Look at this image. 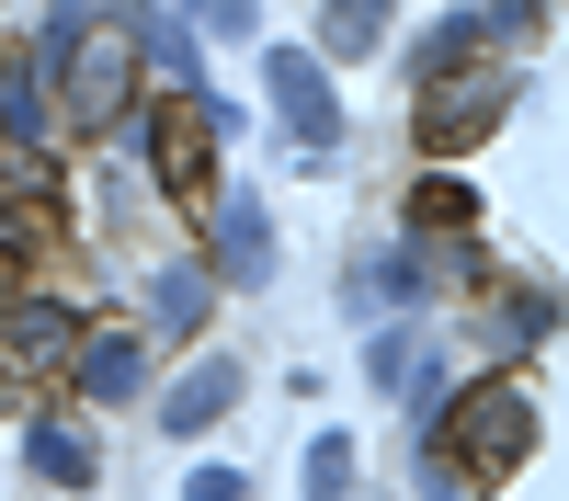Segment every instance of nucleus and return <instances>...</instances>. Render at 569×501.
<instances>
[{
    "mask_svg": "<svg viewBox=\"0 0 569 501\" xmlns=\"http://www.w3.org/2000/svg\"><path fill=\"white\" fill-rule=\"evenodd\" d=\"M433 455H445V468H467V479H512V468L536 455V399L512 388V377L467 388L456 410H433Z\"/></svg>",
    "mask_w": 569,
    "mask_h": 501,
    "instance_id": "obj_1",
    "label": "nucleus"
},
{
    "mask_svg": "<svg viewBox=\"0 0 569 501\" xmlns=\"http://www.w3.org/2000/svg\"><path fill=\"white\" fill-rule=\"evenodd\" d=\"M512 114V80L501 69H433V80H421V103H410V126H421V149H479V137Z\"/></svg>",
    "mask_w": 569,
    "mask_h": 501,
    "instance_id": "obj_2",
    "label": "nucleus"
},
{
    "mask_svg": "<svg viewBox=\"0 0 569 501\" xmlns=\"http://www.w3.org/2000/svg\"><path fill=\"white\" fill-rule=\"evenodd\" d=\"M262 91H273V114L297 149H330L342 137V103H330V69L308 58V46H262Z\"/></svg>",
    "mask_w": 569,
    "mask_h": 501,
    "instance_id": "obj_3",
    "label": "nucleus"
},
{
    "mask_svg": "<svg viewBox=\"0 0 569 501\" xmlns=\"http://www.w3.org/2000/svg\"><path fill=\"white\" fill-rule=\"evenodd\" d=\"M149 171L171 182V194H206V182H217V114H206V91L149 126Z\"/></svg>",
    "mask_w": 569,
    "mask_h": 501,
    "instance_id": "obj_4",
    "label": "nucleus"
},
{
    "mask_svg": "<svg viewBox=\"0 0 569 501\" xmlns=\"http://www.w3.org/2000/svg\"><path fill=\"white\" fill-rule=\"evenodd\" d=\"M80 342V319L58 297H0V364H23V377H58Z\"/></svg>",
    "mask_w": 569,
    "mask_h": 501,
    "instance_id": "obj_5",
    "label": "nucleus"
},
{
    "mask_svg": "<svg viewBox=\"0 0 569 501\" xmlns=\"http://www.w3.org/2000/svg\"><path fill=\"white\" fill-rule=\"evenodd\" d=\"M69 377H80V399H137V388H149V342H137V331H80L69 342Z\"/></svg>",
    "mask_w": 569,
    "mask_h": 501,
    "instance_id": "obj_6",
    "label": "nucleus"
},
{
    "mask_svg": "<svg viewBox=\"0 0 569 501\" xmlns=\"http://www.w3.org/2000/svg\"><path fill=\"white\" fill-rule=\"evenodd\" d=\"M217 251H228L240 285H262V273H273V228H262V194H251V182H228V194H217Z\"/></svg>",
    "mask_w": 569,
    "mask_h": 501,
    "instance_id": "obj_7",
    "label": "nucleus"
},
{
    "mask_svg": "<svg viewBox=\"0 0 569 501\" xmlns=\"http://www.w3.org/2000/svg\"><path fill=\"white\" fill-rule=\"evenodd\" d=\"M228 399H240V364H228V353H206V364H182V377H171L160 422H171V433H206V422H217Z\"/></svg>",
    "mask_w": 569,
    "mask_h": 501,
    "instance_id": "obj_8",
    "label": "nucleus"
},
{
    "mask_svg": "<svg viewBox=\"0 0 569 501\" xmlns=\"http://www.w3.org/2000/svg\"><path fill=\"white\" fill-rule=\"evenodd\" d=\"M365 377L388 388V399H410V410H433V353H421L410 331H376V353H365Z\"/></svg>",
    "mask_w": 569,
    "mask_h": 501,
    "instance_id": "obj_9",
    "label": "nucleus"
},
{
    "mask_svg": "<svg viewBox=\"0 0 569 501\" xmlns=\"http://www.w3.org/2000/svg\"><path fill=\"white\" fill-rule=\"evenodd\" d=\"M23 455H34L58 490H91V433H80V422H34V444H23Z\"/></svg>",
    "mask_w": 569,
    "mask_h": 501,
    "instance_id": "obj_10",
    "label": "nucleus"
},
{
    "mask_svg": "<svg viewBox=\"0 0 569 501\" xmlns=\"http://www.w3.org/2000/svg\"><path fill=\"white\" fill-rule=\"evenodd\" d=\"M330 58H365V46H388V0H330Z\"/></svg>",
    "mask_w": 569,
    "mask_h": 501,
    "instance_id": "obj_11",
    "label": "nucleus"
},
{
    "mask_svg": "<svg viewBox=\"0 0 569 501\" xmlns=\"http://www.w3.org/2000/svg\"><path fill=\"white\" fill-rule=\"evenodd\" d=\"M149 319H160V331H194V319H206V273H194V262H171V273H160V297H149Z\"/></svg>",
    "mask_w": 569,
    "mask_h": 501,
    "instance_id": "obj_12",
    "label": "nucleus"
},
{
    "mask_svg": "<svg viewBox=\"0 0 569 501\" xmlns=\"http://www.w3.org/2000/svg\"><path fill=\"white\" fill-rule=\"evenodd\" d=\"M297 479H308V501H353V444H342V433H319Z\"/></svg>",
    "mask_w": 569,
    "mask_h": 501,
    "instance_id": "obj_13",
    "label": "nucleus"
},
{
    "mask_svg": "<svg viewBox=\"0 0 569 501\" xmlns=\"http://www.w3.org/2000/svg\"><path fill=\"white\" fill-rule=\"evenodd\" d=\"M536 331H547V297H536V285H525V297H501V308H490V342H501V353H525Z\"/></svg>",
    "mask_w": 569,
    "mask_h": 501,
    "instance_id": "obj_14",
    "label": "nucleus"
},
{
    "mask_svg": "<svg viewBox=\"0 0 569 501\" xmlns=\"http://www.w3.org/2000/svg\"><path fill=\"white\" fill-rule=\"evenodd\" d=\"M353 297H365V308H388V297L410 308V297H421V273H410V251H399V262H365V285H353Z\"/></svg>",
    "mask_w": 569,
    "mask_h": 501,
    "instance_id": "obj_15",
    "label": "nucleus"
},
{
    "mask_svg": "<svg viewBox=\"0 0 569 501\" xmlns=\"http://www.w3.org/2000/svg\"><path fill=\"white\" fill-rule=\"evenodd\" d=\"M410 217H421V228H467V182H421Z\"/></svg>",
    "mask_w": 569,
    "mask_h": 501,
    "instance_id": "obj_16",
    "label": "nucleus"
},
{
    "mask_svg": "<svg viewBox=\"0 0 569 501\" xmlns=\"http://www.w3.org/2000/svg\"><path fill=\"white\" fill-rule=\"evenodd\" d=\"M182 501H251V479H240V468H194V479H182Z\"/></svg>",
    "mask_w": 569,
    "mask_h": 501,
    "instance_id": "obj_17",
    "label": "nucleus"
},
{
    "mask_svg": "<svg viewBox=\"0 0 569 501\" xmlns=\"http://www.w3.org/2000/svg\"><path fill=\"white\" fill-rule=\"evenodd\" d=\"M182 12H194L206 34H251V0H182Z\"/></svg>",
    "mask_w": 569,
    "mask_h": 501,
    "instance_id": "obj_18",
    "label": "nucleus"
}]
</instances>
